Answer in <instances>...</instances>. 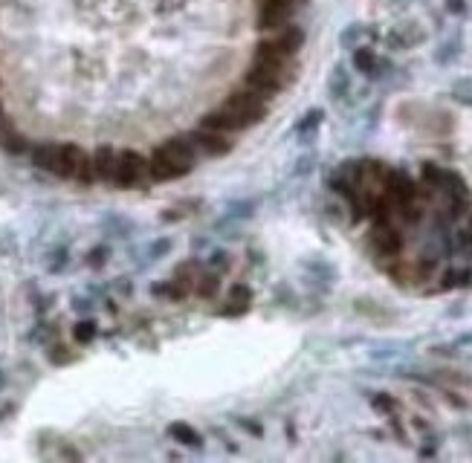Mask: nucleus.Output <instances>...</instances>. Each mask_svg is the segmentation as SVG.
<instances>
[{"instance_id":"26","label":"nucleus","mask_w":472,"mask_h":463,"mask_svg":"<svg viewBox=\"0 0 472 463\" xmlns=\"http://www.w3.org/2000/svg\"><path fill=\"white\" fill-rule=\"evenodd\" d=\"M243 428H250L252 435H261V426H255V423H247V420H243Z\"/></svg>"},{"instance_id":"12","label":"nucleus","mask_w":472,"mask_h":463,"mask_svg":"<svg viewBox=\"0 0 472 463\" xmlns=\"http://www.w3.org/2000/svg\"><path fill=\"white\" fill-rule=\"evenodd\" d=\"M290 9H272V6H261L258 9V29L264 32H279L281 26H287L290 21Z\"/></svg>"},{"instance_id":"19","label":"nucleus","mask_w":472,"mask_h":463,"mask_svg":"<svg viewBox=\"0 0 472 463\" xmlns=\"http://www.w3.org/2000/svg\"><path fill=\"white\" fill-rule=\"evenodd\" d=\"M247 310H250V304H247V302H232V299H229V304L220 307L218 313H220V316H226V319H235V316H243Z\"/></svg>"},{"instance_id":"22","label":"nucleus","mask_w":472,"mask_h":463,"mask_svg":"<svg viewBox=\"0 0 472 463\" xmlns=\"http://www.w3.org/2000/svg\"><path fill=\"white\" fill-rule=\"evenodd\" d=\"M229 299L232 302H252V292H250V287H243V284H235L232 290H229Z\"/></svg>"},{"instance_id":"5","label":"nucleus","mask_w":472,"mask_h":463,"mask_svg":"<svg viewBox=\"0 0 472 463\" xmlns=\"http://www.w3.org/2000/svg\"><path fill=\"white\" fill-rule=\"evenodd\" d=\"M148 174H151V180H157V183H168V180L186 177V171L171 159V154L162 145L154 148L151 157H148Z\"/></svg>"},{"instance_id":"16","label":"nucleus","mask_w":472,"mask_h":463,"mask_svg":"<svg viewBox=\"0 0 472 463\" xmlns=\"http://www.w3.org/2000/svg\"><path fill=\"white\" fill-rule=\"evenodd\" d=\"M218 290H220V278L215 275V272H209V275H198V281H194V292L200 295V299H215L218 295Z\"/></svg>"},{"instance_id":"9","label":"nucleus","mask_w":472,"mask_h":463,"mask_svg":"<svg viewBox=\"0 0 472 463\" xmlns=\"http://www.w3.org/2000/svg\"><path fill=\"white\" fill-rule=\"evenodd\" d=\"M162 148H166V151L171 154V159L177 162V165H180V168L189 174L191 168H194V162H198V148H194L191 145V139L189 137H180V139H168L166 145H162Z\"/></svg>"},{"instance_id":"18","label":"nucleus","mask_w":472,"mask_h":463,"mask_svg":"<svg viewBox=\"0 0 472 463\" xmlns=\"http://www.w3.org/2000/svg\"><path fill=\"white\" fill-rule=\"evenodd\" d=\"M353 64H356V70H362V73H374V55L368 53V49H356V55H353Z\"/></svg>"},{"instance_id":"1","label":"nucleus","mask_w":472,"mask_h":463,"mask_svg":"<svg viewBox=\"0 0 472 463\" xmlns=\"http://www.w3.org/2000/svg\"><path fill=\"white\" fill-rule=\"evenodd\" d=\"M267 116V105H264V96H258L255 90H235L226 102L209 113L203 125L206 128H215V130H223V134H235V130H243L255 122H261Z\"/></svg>"},{"instance_id":"13","label":"nucleus","mask_w":472,"mask_h":463,"mask_svg":"<svg viewBox=\"0 0 472 463\" xmlns=\"http://www.w3.org/2000/svg\"><path fill=\"white\" fill-rule=\"evenodd\" d=\"M32 162H35V168L55 174V165H58V145H50V142L35 145V148H32Z\"/></svg>"},{"instance_id":"24","label":"nucleus","mask_w":472,"mask_h":463,"mask_svg":"<svg viewBox=\"0 0 472 463\" xmlns=\"http://www.w3.org/2000/svg\"><path fill=\"white\" fill-rule=\"evenodd\" d=\"M261 6H272V9H290L296 6V0H261Z\"/></svg>"},{"instance_id":"15","label":"nucleus","mask_w":472,"mask_h":463,"mask_svg":"<svg viewBox=\"0 0 472 463\" xmlns=\"http://www.w3.org/2000/svg\"><path fill=\"white\" fill-rule=\"evenodd\" d=\"M168 432H171V437H174L177 443L189 446V449H198V446L203 443V437H200L198 432H194V428H191L189 423H174V426L168 428Z\"/></svg>"},{"instance_id":"8","label":"nucleus","mask_w":472,"mask_h":463,"mask_svg":"<svg viewBox=\"0 0 472 463\" xmlns=\"http://www.w3.org/2000/svg\"><path fill=\"white\" fill-rule=\"evenodd\" d=\"M85 151H81L78 145H58V165H55V174L64 177V180H76L81 162H85Z\"/></svg>"},{"instance_id":"25","label":"nucleus","mask_w":472,"mask_h":463,"mask_svg":"<svg viewBox=\"0 0 472 463\" xmlns=\"http://www.w3.org/2000/svg\"><path fill=\"white\" fill-rule=\"evenodd\" d=\"M449 12H464V0H449Z\"/></svg>"},{"instance_id":"17","label":"nucleus","mask_w":472,"mask_h":463,"mask_svg":"<svg viewBox=\"0 0 472 463\" xmlns=\"http://www.w3.org/2000/svg\"><path fill=\"white\" fill-rule=\"evenodd\" d=\"M73 336H76V342H81V344L93 342V336H96V324H93V322H78L76 330H73Z\"/></svg>"},{"instance_id":"14","label":"nucleus","mask_w":472,"mask_h":463,"mask_svg":"<svg viewBox=\"0 0 472 463\" xmlns=\"http://www.w3.org/2000/svg\"><path fill=\"white\" fill-rule=\"evenodd\" d=\"M0 148H3V151H9V154H24V151H26V139H24L12 125L0 122Z\"/></svg>"},{"instance_id":"28","label":"nucleus","mask_w":472,"mask_h":463,"mask_svg":"<svg viewBox=\"0 0 472 463\" xmlns=\"http://www.w3.org/2000/svg\"><path fill=\"white\" fill-rule=\"evenodd\" d=\"M0 110H3V107H0Z\"/></svg>"},{"instance_id":"20","label":"nucleus","mask_w":472,"mask_h":463,"mask_svg":"<svg viewBox=\"0 0 472 463\" xmlns=\"http://www.w3.org/2000/svg\"><path fill=\"white\" fill-rule=\"evenodd\" d=\"M319 122H322V110H311L304 116V122H299L296 130H299V134H311L313 128H319Z\"/></svg>"},{"instance_id":"23","label":"nucleus","mask_w":472,"mask_h":463,"mask_svg":"<svg viewBox=\"0 0 472 463\" xmlns=\"http://www.w3.org/2000/svg\"><path fill=\"white\" fill-rule=\"evenodd\" d=\"M371 403H374V408H377V411H394V400H388L385 394H377Z\"/></svg>"},{"instance_id":"2","label":"nucleus","mask_w":472,"mask_h":463,"mask_svg":"<svg viewBox=\"0 0 472 463\" xmlns=\"http://www.w3.org/2000/svg\"><path fill=\"white\" fill-rule=\"evenodd\" d=\"M284 67H275V64H264V61H255L252 67H250V73H247V87L250 90H255L258 96H264V98H270V96H275L281 87H284Z\"/></svg>"},{"instance_id":"6","label":"nucleus","mask_w":472,"mask_h":463,"mask_svg":"<svg viewBox=\"0 0 472 463\" xmlns=\"http://www.w3.org/2000/svg\"><path fill=\"white\" fill-rule=\"evenodd\" d=\"M371 243H374V250H377L380 255H385V258H394V255L400 252V246H403L397 229L388 223V220H377V223H374V229H371Z\"/></svg>"},{"instance_id":"11","label":"nucleus","mask_w":472,"mask_h":463,"mask_svg":"<svg viewBox=\"0 0 472 463\" xmlns=\"http://www.w3.org/2000/svg\"><path fill=\"white\" fill-rule=\"evenodd\" d=\"M116 151L107 145H102L99 151H96L90 159H93V174L96 180H102V183H113V174H116Z\"/></svg>"},{"instance_id":"10","label":"nucleus","mask_w":472,"mask_h":463,"mask_svg":"<svg viewBox=\"0 0 472 463\" xmlns=\"http://www.w3.org/2000/svg\"><path fill=\"white\" fill-rule=\"evenodd\" d=\"M275 53H281L284 58H290V55H296L299 49H301V44H304V32L299 29V26H287V29H281L279 35H275L272 41H267Z\"/></svg>"},{"instance_id":"27","label":"nucleus","mask_w":472,"mask_h":463,"mask_svg":"<svg viewBox=\"0 0 472 463\" xmlns=\"http://www.w3.org/2000/svg\"><path fill=\"white\" fill-rule=\"evenodd\" d=\"M102 255H105V250H96L93 252V263H102Z\"/></svg>"},{"instance_id":"3","label":"nucleus","mask_w":472,"mask_h":463,"mask_svg":"<svg viewBox=\"0 0 472 463\" xmlns=\"http://www.w3.org/2000/svg\"><path fill=\"white\" fill-rule=\"evenodd\" d=\"M145 174H148V159H145L139 151H122L116 157V174H113V183L122 189L139 186Z\"/></svg>"},{"instance_id":"7","label":"nucleus","mask_w":472,"mask_h":463,"mask_svg":"<svg viewBox=\"0 0 472 463\" xmlns=\"http://www.w3.org/2000/svg\"><path fill=\"white\" fill-rule=\"evenodd\" d=\"M385 194L394 206H405L414 200V183L403 171H385Z\"/></svg>"},{"instance_id":"21","label":"nucleus","mask_w":472,"mask_h":463,"mask_svg":"<svg viewBox=\"0 0 472 463\" xmlns=\"http://www.w3.org/2000/svg\"><path fill=\"white\" fill-rule=\"evenodd\" d=\"M331 90H333V96H336V98H339L342 93H345V90H348V76H345V70H342V67H339V70L333 73V81H331Z\"/></svg>"},{"instance_id":"4","label":"nucleus","mask_w":472,"mask_h":463,"mask_svg":"<svg viewBox=\"0 0 472 463\" xmlns=\"http://www.w3.org/2000/svg\"><path fill=\"white\" fill-rule=\"evenodd\" d=\"M189 139H191V145L198 148V151H203L206 157H223V154L232 151L229 134H223V130H215V128H206V125H200Z\"/></svg>"}]
</instances>
